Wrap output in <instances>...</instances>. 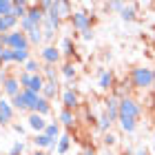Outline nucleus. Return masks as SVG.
<instances>
[{
    "mask_svg": "<svg viewBox=\"0 0 155 155\" xmlns=\"http://www.w3.org/2000/svg\"><path fill=\"white\" fill-rule=\"evenodd\" d=\"M42 78H45V82H55V84H58V73H55V67L45 64V67H42Z\"/></svg>",
    "mask_w": 155,
    "mask_h": 155,
    "instance_id": "4be33fe9",
    "label": "nucleus"
},
{
    "mask_svg": "<svg viewBox=\"0 0 155 155\" xmlns=\"http://www.w3.org/2000/svg\"><path fill=\"white\" fill-rule=\"evenodd\" d=\"M62 75L67 78V80H75V75H78V71H75V67L71 64V62H64V64H62Z\"/></svg>",
    "mask_w": 155,
    "mask_h": 155,
    "instance_id": "bb28decb",
    "label": "nucleus"
},
{
    "mask_svg": "<svg viewBox=\"0 0 155 155\" xmlns=\"http://www.w3.org/2000/svg\"><path fill=\"white\" fill-rule=\"evenodd\" d=\"M27 122H29V129H31V131H36V133H45L47 124H49L47 120L42 117V115H38V113H29Z\"/></svg>",
    "mask_w": 155,
    "mask_h": 155,
    "instance_id": "f8f14e48",
    "label": "nucleus"
},
{
    "mask_svg": "<svg viewBox=\"0 0 155 155\" xmlns=\"http://www.w3.org/2000/svg\"><path fill=\"white\" fill-rule=\"evenodd\" d=\"M53 142H58V140H51V137H47L45 133H36L33 135V144L36 146H40V149H49Z\"/></svg>",
    "mask_w": 155,
    "mask_h": 155,
    "instance_id": "412c9836",
    "label": "nucleus"
},
{
    "mask_svg": "<svg viewBox=\"0 0 155 155\" xmlns=\"http://www.w3.org/2000/svg\"><path fill=\"white\" fill-rule=\"evenodd\" d=\"M82 38H84V40H93V29H91V31H84Z\"/></svg>",
    "mask_w": 155,
    "mask_h": 155,
    "instance_id": "4c0bfd02",
    "label": "nucleus"
},
{
    "mask_svg": "<svg viewBox=\"0 0 155 155\" xmlns=\"http://www.w3.org/2000/svg\"><path fill=\"white\" fill-rule=\"evenodd\" d=\"M0 42H2L7 49H13V51H29L31 49V42H29V38H27V33L20 31V29L0 36Z\"/></svg>",
    "mask_w": 155,
    "mask_h": 155,
    "instance_id": "f257e3e1",
    "label": "nucleus"
},
{
    "mask_svg": "<svg viewBox=\"0 0 155 155\" xmlns=\"http://www.w3.org/2000/svg\"><path fill=\"white\" fill-rule=\"evenodd\" d=\"M120 18H122V22H133V20L137 18V9H135V5H126L122 13H120Z\"/></svg>",
    "mask_w": 155,
    "mask_h": 155,
    "instance_id": "f3484780",
    "label": "nucleus"
},
{
    "mask_svg": "<svg viewBox=\"0 0 155 155\" xmlns=\"http://www.w3.org/2000/svg\"><path fill=\"white\" fill-rule=\"evenodd\" d=\"M153 89H155V71H153Z\"/></svg>",
    "mask_w": 155,
    "mask_h": 155,
    "instance_id": "a18cd8bd",
    "label": "nucleus"
},
{
    "mask_svg": "<svg viewBox=\"0 0 155 155\" xmlns=\"http://www.w3.org/2000/svg\"><path fill=\"white\" fill-rule=\"evenodd\" d=\"M104 146H107V149H111V146H115V142H117V137L113 135V133H104Z\"/></svg>",
    "mask_w": 155,
    "mask_h": 155,
    "instance_id": "f704fd0d",
    "label": "nucleus"
},
{
    "mask_svg": "<svg viewBox=\"0 0 155 155\" xmlns=\"http://www.w3.org/2000/svg\"><path fill=\"white\" fill-rule=\"evenodd\" d=\"M31 60V55H29V51H13V62L16 64H27V62Z\"/></svg>",
    "mask_w": 155,
    "mask_h": 155,
    "instance_id": "c85d7f7f",
    "label": "nucleus"
},
{
    "mask_svg": "<svg viewBox=\"0 0 155 155\" xmlns=\"http://www.w3.org/2000/svg\"><path fill=\"white\" fill-rule=\"evenodd\" d=\"M31 155H49V153H45V151H36V153H31Z\"/></svg>",
    "mask_w": 155,
    "mask_h": 155,
    "instance_id": "79ce46f5",
    "label": "nucleus"
},
{
    "mask_svg": "<svg viewBox=\"0 0 155 155\" xmlns=\"http://www.w3.org/2000/svg\"><path fill=\"white\" fill-rule=\"evenodd\" d=\"M111 126H113V122H111V120L107 117V115H100V120H97V131H104V133H109V129Z\"/></svg>",
    "mask_w": 155,
    "mask_h": 155,
    "instance_id": "7c9ffc66",
    "label": "nucleus"
},
{
    "mask_svg": "<svg viewBox=\"0 0 155 155\" xmlns=\"http://www.w3.org/2000/svg\"><path fill=\"white\" fill-rule=\"evenodd\" d=\"M78 107H80V97H78V93L69 87L62 91V109H69V111H75Z\"/></svg>",
    "mask_w": 155,
    "mask_h": 155,
    "instance_id": "6e6552de",
    "label": "nucleus"
},
{
    "mask_svg": "<svg viewBox=\"0 0 155 155\" xmlns=\"http://www.w3.org/2000/svg\"><path fill=\"white\" fill-rule=\"evenodd\" d=\"M27 38H29V42H31V47H36V45H40L42 40H45V33H42V27H33V29L27 33Z\"/></svg>",
    "mask_w": 155,
    "mask_h": 155,
    "instance_id": "aec40b11",
    "label": "nucleus"
},
{
    "mask_svg": "<svg viewBox=\"0 0 155 155\" xmlns=\"http://www.w3.org/2000/svg\"><path fill=\"white\" fill-rule=\"evenodd\" d=\"M133 155H149V149H146V146H144V149H137Z\"/></svg>",
    "mask_w": 155,
    "mask_h": 155,
    "instance_id": "58836bf2",
    "label": "nucleus"
},
{
    "mask_svg": "<svg viewBox=\"0 0 155 155\" xmlns=\"http://www.w3.org/2000/svg\"><path fill=\"white\" fill-rule=\"evenodd\" d=\"M104 155H113V151H107V153H104Z\"/></svg>",
    "mask_w": 155,
    "mask_h": 155,
    "instance_id": "49530a36",
    "label": "nucleus"
},
{
    "mask_svg": "<svg viewBox=\"0 0 155 155\" xmlns=\"http://www.w3.org/2000/svg\"><path fill=\"white\" fill-rule=\"evenodd\" d=\"M124 7H126V2H109L107 9H111V11H120V13H122Z\"/></svg>",
    "mask_w": 155,
    "mask_h": 155,
    "instance_id": "e433bc0d",
    "label": "nucleus"
},
{
    "mask_svg": "<svg viewBox=\"0 0 155 155\" xmlns=\"http://www.w3.org/2000/svg\"><path fill=\"white\" fill-rule=\"evenodd\" d=\"M140 115H142V109H140V104L133 100V97H122L120 100V117H124V120H140ZM117 117V120H120Z\"/></svg>",
    "mask_w": 155,
    "mask_h": 155,
    "instance_id": "7ed1b4c3",
    "label": "nucleus"
},
{
    "mask_svg": "<svg viewBox=\"0 0 155 155\" xmlns=\"http://www.w3.org/2000/svg\"><path fill=\"white\" fill-rule=\"evenodd\" d=\"M13 131H16V133H20V135H22V133H25V129H22V126H20V124H13Z\"/></svg>",
    "mask_w": 155,
    "mask_h": 155,
    "instance_id": "ea45409f",
    "label": "nucleus"
},
{
    "mask_svg": "<svg viewBox=\"0 0 155 155\" xmlns=\"http://www.w3.org/2000/svg\"><path fill=\"white\" fill-rule=\"evenodd\" d=\"M25 71H27V73H31V75H36V73H42V67H40L38 62L31 58V60L25 64Z\"/></svg>",
    "mask_w": 155,
    "mask_h": 155,
    "instance_id": "2f4dec72",
    "label": "nucleus"
},
{
    "mask_svg": "<svg viewBox=\"0 0 155 155\" xmlns=\"http://www.w3.org/2000/svg\"><path fill=\"white\" fill-rule=\"evenodd\" d=\"M53 11L58 13L60 20H71V16H73V5L67 2V0H55Z\"/></svg>",
    "mask_w": 155,
    "mask_h": 155,
    "instance_id": "1a4fd4ad",
    "label": "nucleus"
},
{
    "mask_svg": "<svg viewBox=\"0 0 155 155\" xmlns=\"http://www.w3.org/2000/svg\"><path fill=\"white\" fill-rule=\"evenodd\" d=\"M60 51H62V55H64V58H71V55L75 53V51H73V40H71V38H62Z\"/></svg>",
    "mask_w": 155,
    "mask_h": 155,
    "instance_id": "a878e982",
    "label": "nucleus"
},
{
    "mask_svg": "<svg viewBox=\"0 0 155 155\" xmlns=\"http://www.w3.org/2000/svg\"><path fill=\"white\" fill-rule=\"evenodd\" d=\"M11 107L16 109V111H29V107H27V100H25V95H22V91H20L16 97H11Z\"/></svg>",
    "mask_w": 155,
    "mask_h": 155,
    "instance_id": "b1692460",
    "label": "nucleus"
},
{
    "mask_svg": "<svg viewBox=\"0 0 155 155\" xmlns=\"http://www.w3.org/2000/svg\"><path fill=\"white\" fill-rule=\"evenodd\" d=\"M0 16H13V0H0Z\"/></svg>",
    "mask_w": 155,
    "mask_h": 155,
    "instance_id": "c756f323",
    "label": "nucleus"
},
{
    "mask_svg": "<svg viewBox=\"0 0 155 155\" xmlns=\"http://www.w3.org/2000/svg\"><path fill=\"white\" fill-rule=\"evenodd\" d=\"M153 142H155V135H153Z\"/></svg>",
    "mask_w": 155,
    "mask_h": 155,
    "instance_id": "de8ad7c7",
    "label": "nucleus"
},
{
    "mask_svg": "<svg viewBox=\"0 0 155 155\" xmlns=\"http://www.w3.org/2000/svg\"><path fill=\"white\" fill-rule=\"evenodd\" d=\"M0 82H2V91L9 97H16L20 91H22V87H20V80L16 75H9V73H0Z\"/></svg>",
    "mask_w": 155,
    "mask_h": 155,
    "instance_id": "39448f33",
    "label": "nucleus"
},
{
    "mask_svg": "<svg viewBox=\"0 0 155 155\" xmlns=\"http://www.w3.org/2000/svg\"><path fill=\"white\" fill-rule=\"evenodd\" d=\"M2 93H5V91H2V87H0V100H2Z\"/></svg>",
    "mask_w": 155,
    "mask_h": 155,
    "instance_id": "c03bdc74",
    "label": "nucleus"
},
{
    "mask_svg": "<svg viewBox=\"0 0 155 155\" xmlns=\"http://www.w3.org/2000/svg\"><path fill=\"white\" fill-rule=\"evenodd\" d=\"M58 120H60V122L67 126V129H73V124H75V111L62 109L60 113H58Z\"/></svg>",
    "mask_w": 155,
    "mask_h": 155,
    "instance_id": "2eb2a0df",
    "label": "nucleus"
},
{
    "mask_svg": "<svg viewBox=\"0 0 155 155\" xmlns=\"http://www.w3.org/2000/svg\"><path fill=\"white\" fill-rule=\"evenodd\" d=\"M45 135L51 137V140H60V124L58 122H49L47 129H45Z\"/></svg>",
    "mask_w": 155,
    "mask_h": 155,
    "instance_id": "393cba45",
    "label": "nucleus"
},
{
    "mask_svg": "<svg viewBox=\"0 0 155 155\" xmlns=\"http://www.w3.org/2000/svg\"><path fill=\"white\" fill-rule=\"evenodd\" d=\"M16 27H20V20L16 16H0V36L16 31Z\"/></svg>",
    "mask_w": 155,
    "mask_h": 155,
    "instance_id": "9d476101",
    "label": "nucleus"
},
{
    "mask_svg": "<svg viewBox=\"0 0 155 155\" xmlns=\"http://www.w3.org/2000/svg\"><path fill=\"white\" fill-rule=\"evenodd\" d=\"M18 80H20V87H22V89H29L31 87V73L22 71V73L18 75Z\"/></svg>",
    "mask_w": 155,
    "mask_h": 155,
    "instance_id": "473e14b6",
    "label": "nucleus"
},
{
    "mask_svg": "<svg viewBox=\"0 0 155 155\" xmlns=\"http://www.w3.org/2000/svg\"><path fill=\"white\" fill-rule=\"evenodd\" d=\"M31 113H38V115H42V117L49 115V113H51V104H49V100H45V97L40 95L38 102L31 107Z\"/></svg>",
    "mask_w": 155,
    "mask_h": 155,
    "instance_id": "4468645a",
    "label": "nucleus"
},
{
    "mask_svg": "<svg viewBox=\"0 0 155 155\" xmlns=\"http://www.w3.org/2000/svg\"><path fill=\"white\" fill-rule=\"evenodd\" d=\"M69 146H71V135L69 133H62L60 140H58V149H55V153L58 155H64L69 151Z\"/></svg>",
    "mask_w": 155,
    "mask_h": 155,
    "instance_id": "6ab92c4d",
    "label": "nucleus"
},
{
    "mask_svg": "<svg viewBox=\"0 0 155 155\" xmlns=\"http://www.w3.org/2000/svg\"><path fill=\"white\" fill-rule=\"evenodd\" d=\"M115 78H113V71H107V69H100V80H97V84H100L102 91H109L111 87H113Z\"/></svg>",
    "mask_w": 155,
    "mask_h": 155,
    "instance_id": "ddd939ff",
    "label": "nucleus"
},
{
    "mask_svg": "<svg viewBox=\"0 0 155 155\" xmlns=\"http://www.w3.org/2000/svg\"><path fill=\"white\" fill-rule=\"evenodd\" d=\"M104 115H107L111 122H117V117H120V97L117 95L107 97V102H104Z\"/></svg>",
    "mask_w": 155,
    "mask_h": 155,
    "instance_id": "0eeeda50",
    "label": "nucleus"
},
{
    "mask_svg": "<svg viewBox=\"0 0 155 155\" xmlns=\"http://www.w3.org/2000/svg\"><path fill=\"white\" fill-rule=\"evenodd\" d=\"M22 153H25V142H16L9 151V155H22Z\"/></svg>",
    "mask_w": 155,
    "mask_h": 155,
    "instance_id": "c9c22d12",
    "label": "nucleus"
},
{
    "mask_svg": "<svg viewBox=\"0 0 155 155\" xmlns=\"http://www.w3.org/2000/svg\"><path fill=\"white\" fill-rule=\"evenodd\" d=\"M5 49H7V47L2 45V42H0V55H2V53H5Z\"/></svg>",
    "mask_w": 155,
    "mask_h": 155,
    "instance_id": "37998d69",
    "label": "nucleus"
},
{
    "mask_svg": "<svg viewBox=\"0 0 155 155\" xmlns=\"http://www.w3.org/2000/svg\"><path fill=\"white\" fill-rule=\"evenodd\" d=\"M22 95H25V100H27V107H29V111H31V107L38 102V97H40V93H33L31 89H22Z\"/></svg>",
    "mask_w": 155,
    "mask_h": 155,
    "instance_id": "cd10ccee",
    "label": "nucleus"
},
{
    "mask_svg": "<svg viewBox=\"0 0 155 155\" xmlns=\"http://www.w3.org/2000/svg\"><path fill=\"white\" fill-rule=\"evenodd\" d=\"M29 2H25V0H16L13 2V16H16L18 20H22V18H27V13H29Z\"/></svg>",
    "mask_w": 155,
    "mask_h": 155,
    "instance_id": "dca6fc26",
    "label": "nucleus"
},
{
    "mask_svg": "<svg viewBox=\"0 0 155 155\" xmlns=\"http://www.w3.org/2000/svg\"><path fill=\"white\" fill-rule=\"evenodd\" d=\"M33 93H42V89H45V78H42V73H36L31 75V87H29Z\"/></svg>",
    "mask_w": 155,
    "mask_h": 155,
    "instance_id": "5701e85b",
    "label": "nucleus"
},
{
    "mask_svg": "<svg viewBox=\"0 0 155 155\" xmlns=\"http://www.w3.org/2000/svg\"><path fill=\"white\" fill-rule=\"evenodd\" d=\"M82 155H95V151H93V149H87V151H84Z\"/></svg>",
    "mask_w": 155,
    "mask_h": 155,
    "instance_id": "a19ab883",
    "label": "nucleus"
},
{
    "mask_svg": "<svg viewBox=\"0 0 155 155\" xmlns=\"http://www.w3.org/2000/svg\"><path fill=\"white\" fill-rule=\"evenodd\" d=\"M131 82L135 89H149L153 87V69L149 67H135L131 71Z\"/></svg>",
    "mask_w": 155,
    "mask_h": 155,
    "instance_id": "f03ea898",
    "label": "nucleus"
},
{
    "mask_svg": "<svg viewBox=\"0 0 155 155\" xmlns=\"http://www.w3.org/2000/svg\"><path fill=\"white\" fill-rule=\"evenodd\" d=\"M13 62V49H5V53L0 55V64H11Z\"/></svg>",
    "mask_w": 155,
    "mask_h": 155,
    "instance_id": "72a5a7b5",
    "label": "nucleus"
},
{
    "mask_svg": "<svg viewBox=\"0 0 155 155\" xmlns=\"http://www.w3.org/2000/svg\"><path fill=\"white\" fill-rule=\"evenodd\" d=\"M40 58L45 60V64L55 67V64H58V62L62 60V51H60L58 47H53V45H47V47L40 51Z\"/></svg>",
    "mask_w": 155,
    "mask_h": 155,
    "instance_id": "423d86ee",
    "label": "nucleus"
},
{
    "mask_svg": "<svg viewBox=\"0 0 155 155\" xmlns=\"http://www.w3.org/2000/svg\"><path fill=\"white\" fill-rule=\"evenodd\" d=\"M13 111H16V109L11 107V102L2 97V100H0V124H2V126L9 124L11 120H13Z\"/></svg>",
    "mask_w": 155,
    "mask_h": 155,
    "instance_id": "9b49d317",
    "label": "nucleus"
},
{
    "mask_svg": "<svg viewBox=\"0 0 155 155\" xmlns=\"http://www.w3.org/2000/svg\"><path fill=\"white\" fill-rule=\"evenodd\" d=\"M42 97H45V100H49L51 102L55 95H58V84L55 82H45V89H42V93H40Z\"/></svg>",
    "mask_w": 155,
    "mask_h": 155,
    "instance_id": "a211bd4d",
    "label": "nucleus"
},
{
    "mask_svg": "<svg viewBox=\"0 0 155 155\" xmlns=\"http://www.w3.org/2000/svg\"><path fill=\"white\" fill-rule=\"evenodd\" d=\"M69 22H71V27L78 33H84V31H91L93 18H91V13H87V11H73V16H71Z\"/></svg>",
    "mask_w": 155,
    "mask_h": 155,
    "instance_id": "20e7f679",
    "label": "nucleus"
}]
</instances>
